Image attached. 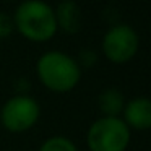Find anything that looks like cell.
<instances>
[{
  "label": "cell",
  "instance_id": "8fae6325",
  "mask_svg": "<svg viewBox=\"0 0 151 151\" xmlns=\"http://www.w3.org/2000/svg\"><path fill=\"white\" fill-rule=\"evenodd\" d=\"M76 62L81 67V70L89 68V67H93L98 62V54L91 49H83V50H80V55H78V59H76Z\"/></svg>",
  "mask_w": 151,
  "mask_h": 151
},
{
  "label": "cell",
  "instance_id": "3957f363",
  "mask_svg": "<svg viewBox=\"0 0 151 151\" xmlns=\"http://www.w3.org/2000/svg\"><path fill=\"white\" fill-rule=\"evenodd\" d=\"M132 132L120 117H99L86 132L89 151H125Z\"/></svg>",
  "mask_w": 151,
  "mask_h": 151
},
{
  "label": "cell",
  "instance_id": "7a4b0ae2",
  "mask_svg": "<svg viewBox=\"0 0 151 151\" xmlns=\"http://www.w3.org/2000/svg\"><path fill=\"white\" fill-rule=\"evenodd\" d=\"M15 29L31 42H47L59 31L54 8L41 0H26L15 8Z\"/></svg>",
  "mask_w": 151,
  "mask_h": 151
},
{
  "label": "cell",
  "instance_id": "6da1fadb",
  "mask_svg": "<svg viewBox=\"0 0 151 151\" xmlns=\"http://www.w3.org/2000/svg\"><path fill=\"white\" fill-rule=\"evenodd\" d=\"M36 76L49 91L65 94L80 83L81 67L75 57L63 50H47L36 62Z\"/></svg>",
  "mask_w": 151,
  "mask_h": 151
},
{
  "label": "cell",
  "instance_id": "9c48e42d",
  "mask_svg": "<svg viewBox=\"0 0 151 151\" xmlns=\"http://www.w3.org/2000/svg\"><path fill=\"white\" fill-rule=\"evenodd\" d=\"M37 151H78L76 145L63 135H55L41 143Z\"/></svg>",
  "mask_w": 151,
  "mask_h": 151
},
{
  "label": "cell",
  "instance_id": "52a82bcc",
  "mask_svg": "<svg viewBox=\"0 0 151 151\" xmlns=\"http://www.w3.org/2000/svg\"><path fill=\"white\" fill-rule=\"evenodd\" d=\"M54 13H55L57 28L60 31L67 34H75L81 29V10L76 2L72 0L60 2L54 8Z\"/></svg>",
  "mask_w": 151,
  "mask_h": 151
},
{
  "label": "cell",
  "instance_id": "8992f818",
  "mask_svg": "<svg viewBox=\"0 0 151 151\" xmlns=\"http://www.w3.org/2000/svg\"><path fill=\"white\" fill-rule=\"evenodd\" d=\"M122 120L132 130H150L151 128V99L146 96H138L125 101L122 111Z\"/></svg>",
  "mask_w": 151,
  "mask_h": 151
},
{
  "label": "cell",
  "instance_id": "30bf717a",
  "mask_svg": "<svg viewBox=\"0 0 151 151\" xmlns=\"http://www.w3.org/2000/svg\"><path fill=\"white\" fill-rule=\"evenodd\" d=\"M15 31V23L13 17L5 12H0V41L8 39Z\"/></svg>",
  "mask_w": 151,
  "mask_h": 151
},
{
  "label": "cell",
  "instance_id": "ba28073f",
  "mask_svg": "<svg viewBox=\"0 0 151 151\" xmlns=\"http://www.w3.org/2000/svg\"><path fill=\"white\" fill-rule=\"evenodd\" d=\"M99 111L102 117H120L125 107V98L117 88H106L98 98Z\"/></svg>",
  "mask_w": 151,
  "mask_h": 151
},
{
  "label": "cell",
  "instance_id": "5b68a950",
  "mask_svg": "<svg viewBox=\"0 0 151 151\" xmlns=\"http://www.w3.org/2000/svg\"><path fill=\"white\" fill-rule=\"evenodd\" d=\"M140 49L138 33L127 23H117L104 33L101 41V50L112 63H127L137 55Z\"/></svg>",
  "mask_w": 151,
  "mask_h": 151
},
{
  "label": "cell",
  "instance_id": "277c9868",
  "mask_svg": "<svg viewBox=\"0 0 151 151\" xmlns=\"http://www.w3.org/2000/svg\"><path fill=\"white\" fill-rule=\"evenodd\" d=\"M41 106L29 94H15L0 109V122L10 133H24L37 124Z\"/></svg>",
  "mask_w": 151,
  "mask_h": 151
}]
</instances>
